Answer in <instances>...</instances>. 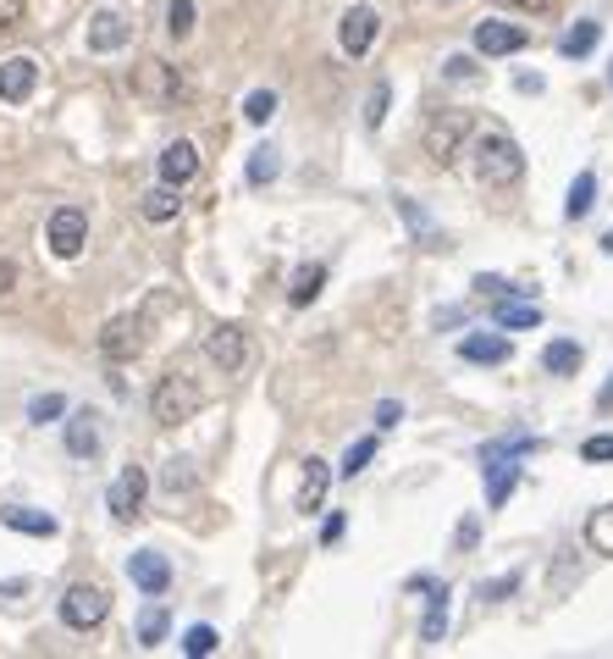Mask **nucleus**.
<instances>
[{"label":"nucleus","mask_w":613,"mask_h":659,"mask_svg":"<svg viewBox=\"0 0 613 659\" xmlns=\"http://www.w3.org/2000/svg\"><path fill=\"white\" fill-rule=\"evenodd\" d=\"M470 172H475L481 189H514L525 178V156L503 128H481L475 145H470Z\"/></svg>","instance_id":"1"},{"label":"nucleus","mask_w":613,"mask_h":659,"mask_svg":"<svg viewBox=\"0 0 613 659\" xmlns=\"http://www.w3.org/2000/svg\"><path fill=\"white\" fill-rule=\"evenodd\" d=\"M128 84H133V95H139L144 106H155V111L189 100V78H183V67H172V62H161V56H144V62L133 67Z\"/></svg>","instance_id":"2"},{"label":"nucleus","mask_w":613,"mask_h":659,"mask_svg":"<svg viewBox=\"0 0 613 659\" xmlns=\"http://www.w3.org/2000/svg\"><path fill=\"white\" fill-rule=\"evenodd\" d=\"M150 416H155L161 427H183V422H194V416H200V389H194V378L166 372V378L155 383V394H150Z\"/></svg>","instance_id":"3"},{"label":"nucleus","mask_w":613,"mask_h":659,"mask_svg":"<svg viewBox=\"0 0 613 659\" xmlns=\"http://www.w3.org/2000/svg\"><path fill=\"white\" fill-rule=\"evenodd\" d=\"M475 134V123H470V111H437L431 123H426V156L437 161V167H453L459 156H464V139Z\"/></svg>","instance_id":"4"},{"label":"nucleus","mask_w":613,"mask_h":659,"mask_svg":"<svg viewBox=\"0 0 613 659\" xmlns=\"http://www.w3.org/2000/svg\"><path fill=\"white\" fill-rule=\"evenodd\" d=\"M205 355H211V366H222V378H238L249 366V333L238 321H216L205 333Z\"/></svg>","instance_id":"5"},{"label":"nucleus","mask_w":613,"mask_h":659,"mask_svg":"<svg viewBox=\"0 0 613 659\" xmlns=\"http://www.w3.org/2000/svg\"><path fill=\"white\" fill-rule=\"evenodd\" d=\"M106 609H111V593L95 587V582H78V587H67V598H62V620H67L73 631H95V626L106 620Z\"/></svg>","instance_id":"6"},{"label":"nucleus","mask_w":613,"mask_h":659,"mask_svg":"<svg viewBox=\"0 0 613 659\" xmlns=\"http://www.w3.org/2000/svg\"><path fill=\"white\" fill-rule=\"evenodd\" d=\"M139 350H144V321L139 316H111L106 333H100V355L111 366H128V361H139Z\"/></svg>","instance_id":"7"},{"label":"nucleus","mask_w":613,"mask_h":659,"mask_svg":"<svg viewBox=\"0 0 613 659\" xmlns=\"http://www.w3.org/2000/svg\"><path fill=\"white\" fill-rule=\"evenodd\" d=\"M45 244L62 255V261H73V255H84V244H89V216L78 211V205H62V211H51V227H45Z\"/></svg>","instance_id":"8"},{"label":"nucleus","mask_w":613,"mask_h":659,"mask_svg":"<svg viewBox=\"0 0 613 659\" xmlns=\"http://www.w3.org/2000/svg\"><path fill=\"white\" fill-rule=\"evenodd\" d=\"M376 34H381V18H376L370 7H348L343 23H337V45H343V56H365V51L376 45Z\"/></svg>","instance_id":"9"},{"label":"nucleus","mask_w":613,"mask_h":659,"mask_svg":"<svg viewBox=\"0 0 613 659\" xmlns=\"http://www.w3.org/2000/svg\"><path fill=\"white\" fill-rule=\"evenodd\" d=\"M144 493H150V477H144V466H128V471L111 482L106 504H111V515H117V521H139V510H144Z\"/></svg>","instance_id":"10"},{"label":"nucleus","mask_w":613,"mask_h":659,"mask_svg":"<svg viewBox=\"0 0 613 659\" xmlns=\"http://www.w3.org/2000/svg\"><path fill=\"white\" fill-rule=\"evenodd\" d=\"M525 45H530V34H525L519 23H503V18L475 23V51H481V56H514V51H525Z\"/></svg>","instance_id":"11"},{"label":"nucleus","mask_w":613,"mask_h":659,"mask_svg":"<svg viewBox=\"0 0 613 659\" xmlns=\"http://www.w3.org/2000/svg\"><path fill=\"white\" fill-rule=\"evenodd\" d=\"M409 587H415V593H426V620H420V642H442V631H448V587H442L437 576H415Z\"/></svg>","instance_id":"12"},{"label":"nucleus","mask_w":613,"mask_h":659,"mask_svg":"<svg viewBox=\"0 0 613 659\" xmlns=\"http://www.w3.org/2000/svg\"><path fill=\"white\" fill-rule=\"evenodd\" d=\"M128 576H133V587H144L150 598H161V593L172 587V560L155 554V549H139V554L128 560Z\"/></svg>","instance_id":"13"},{"label":"nucleus","mask_w":613,"mask_h":659,"mask_svg":"<svg viewBox=\"0 0 613 659\" xmlns=\"http://www.w3.org/2000/svg\"><path fill=\"white\" fill-rule=\"evenodd\" d=\"M34 84H40V67H34V56H7V62H0V100L23 106V100L34 95Z\"/></svg>","instance_id":"14"},{"label":"nucleus","mask_w":613,"mask_h":659,"mask_svg":"<svg viewBox=\"0 0 613 659\" xmlns=\"http://www.w3.org/2000/svg\"><path fill=\"white\" fill-rule=\"evenodd\" d=\"M133 40V23L122 18V12H95L89 18V51L95 56H111V51H122Z\"/></svg>","instance_id":"15"},{"label":"nucleus","mask_w":613,"mask_h":659,"mask_svg":"<svg viewBox=\"0 0 613 659\" xmlns=\"http://www.w3.org/2000/svg\"><path fill=\"white\" fill-rule=\"evenodd\" d=\"M326 488H332V466L326 460H304V477H299V499H293V510L299 515H315L321 504H326Z\"/></svg>","instance_id":"16"},{"label":"nucleus","mask_w":613,"mask_h":659,"mask_svg":"<svg viewBox=\"0 0 613 659\" xmlns=\"http://www.w3.org/2000/svg\"><path fill=\"white\" fill-rule=\"evenodd\" d=\"M100 444H106L100 416H95V411H73V422H67V455L95 460V455H100Z\"/></svg>","instance_id":"17"},{"label":"nucleus","mask_w":613,"mask_h":659,"mask_svg":"<svg viewBox=\"0 0 613 659\" xmlns=\"http://www.w3.org/2000/svg\"><path fill=\"white\" fill-rule=\"evenodd\" d=\"M194 172H200V150H194L189 139H178V145L161 150V183L183 189V183H194Z\"/></svg>","instance_id":"18"},{"label":"nucleus","mask_w":613,"mask_h":659,"mask_svg":"<svg viewBox=\"0 0 613 659\" xmlns=\"http://www.w3.org/2000/svg\"><path fill=\"white\" fill-rule=\"evenodd\" d=\"M492 321L508 327V333H519V327H541V305H536V299L503 294V299H492Z\"/></svg>","instance_id":"19"},{"label":"nucleus","mask_w":613,"mask_h":659,"mask_svg":"<svg viewBox=\"0 0 613 659\" xmlns=\"http://www.w3.org/2000/svg\"><path fill=\"white\" fill-rule=\"evenodd\" d=\"M481 471H486V504H492V510L508 504V493L519 488V466H514V455H503V460H481Z\"/></svg>","instance_id":"20"},{"label":"nucleus","mask_w":613,"mask_h":659,"mask_svg":"<svg viewBox=\"0 0 613 659\" xmlns=\"http://www.w3.org/2000/svg\"><path fill=\"white\" fill-rule=\"evenodd\" d=\"M459 355H464L470 366H503V361H508V339H503V333H470V339L459 344Z\"/></svg>","instance_id":"21"},{"label":"nucleus","mask_w":613,"mask_h":659,"mask_svg":"<svg viewBox=\"0 0 613 659\" xmlns=\"http://www.w3.org/2000/svg\"><path fill=\"white\" fill-rule=\"evenodd\" d=\"M0 521H7L12 532H29V538H56V532H62L56 515H45V510H23V504H7V510H0Z\"/></svg>","instance_id":"22"},{"label":"nucleus","mask_w":613,"mask_h":659,"mask_svg":"<svg viewBox=\"0 0 613 659\" xmlns=\"http://www.w3.org/2000/svg\"><path fill=\"white\" fill-rule=\"evenodd\" d=\"M596 40H602V23H591V18H580L563 40H558V56H569V62H580V56H591L596 51Z\"/></svg>","instance_id":"23"},{"label":"nucleus","mask_w":613,"mask_h":659,"mask_svg":"<svg viewBox=\"0 0 613 659\" xmlns=\"http://www.w3.org/2000/svg\"><path fill=\"white\" fill-rule=\"evenodd\" d=\"M585 549L613 560V504H596V510L585 515Z\"/></svg>","instance_id":"24"},{"label":"nucleus","mask_w":613,"mask_h":659,"mask_svg":"<svg viewBox=\"0 0 613 659\" xmlns=\"http://www.w3.org/2000/svg\"><path fill=\"white\" fill-rule=\"evenodd\" d=\"M541 366H547L552 378H574V372H580V344H569V339H552V344L541 350Z\"/></svg>","instance_id":"25"},{"label":"nucleus","mask_w":613,"mask_h":659,"mask_svg":"<svg viewBox=\"0 0 613 659\" xmlns=\"http://www.w3.org/2000/svg\"><path fill=\"white\" fill-rule=\"evenodd\" d=\"M591 200H596V172H574L569 200H563V216H569V222H580V216L591 211Z\"/></svg>","instance_id":"26"},{"label":"nucleus","mask_w":613,"mask_h":659,"mask_svg":"<svg viewBox=\"0 0 613 659\" xmlns=\"http://www.w3.org/2000/svg\"><path fill=\"white\" fill-rule=\"evenodd\" d=\"M178 205H183V200H178V189H172V183H161V189H150V194L139 200L144 222H172V216H178Z\"/></svg>","instance_id":"27"},{"label":"nucleus","mask_w":613,"mask_h":659,"mask_svg":"<svg viewBox=\"0 0 613 659\" xmlns=\"http://www.w3.org/2000/svg\"><path fill=\"white\" fill-rule=\"evenodd\" d=\"M321 283H326V266H321V261H310V266H299V272H293L288 299H293V305H310V299L321 294Z\"/></svg>","instance_id":"28"},{"label":"nucleus","mask_w":613,"mask_h":659,"mask_svg":"<svg viewBox=\"0 0 613 659\" xmlns=\"http://www.w3.org/2000/svg\"><path fill=\"white\" fill-rule=\"evenodd\" d=\"M277 172H282V156H277L271 145H260V150H249V183H255V189H266V183H271Z\"/></svg>","instance_id":"29"},{"label":"nucleus","mask_w":613,"mask_h":659,"mask_svg":"<svg viewBox=\"0 0 613 659\" xmlns=\"http://www.w3.org/2000/svg\"><path fill=\"white\" fill-rule=\"evenodd\" d=\"M370 460H376V438H359V444H348V455H343V466H337V471L354 482V477H359Z\"/></svg>","instance_id":"30"},{"label":"nucleus","mask_w":613,"mask_h":659,"mask_svg":"<svg viewBox=\"0 0 613 659\" xmlns=\"http://www.w3.org/2000/svg\"><path fill=\"white\" fill-rule=\"evenodd\" d=\"M161 637H166V604H150V609L139 615V642H144V648H155Z\"/></svg>","instance_id":"31"},{"label":"nucleus","mask_w":613,"mask_h":659,"mask_svg":"<svg viewBox=\"0 0 613 659\" xmlns=\"http://www.w3.org/2000/svg\"><path fill=\"white\" fill-rule=\"evenodd\" d=\"M166 34H172V40H189V34H194V0H172V7H166Z\"/></svg>","instance_id":"32"},{"label":"nucleus","mask_w":613,"mask_h":659,"mask_svg":"<svg viewBox=\"0 0 613 659\" xmlns=\"http://www.w3.org/2000/svg\"><path fill=\"white\" fill-rule=\"evenodd\" d=\"M244 117H249L255 128H266V123L277 117V95H271V89H255V95L244 100Z\"/></svg>","instance_id":"33"},{"label":"nucleus","mask_w":613,"mask_h":659,"mask_svg":"<svg viewBox=\"0 0 613 659\" xmlns=\"http://www.w3.org/2000/svg\"><path fill=\"white\" fill-rule=\"evenodd\" d=\"M398 211H404V222H409V227H415V233L426 238V249H437V244H442V233H437V227L426 222V211H420L415 200H398Z\"/></svg>","instance_id":"34"},{"label":"nucleus","mask_w":613,"mask_h":659,"mask_svg":"<svg viewBox=\"0 0 613 659\" xmlns=\"http://www.w3.org/2000/svg\"><path fill=\"white\" fill-rule=\"evenodd\" d=\"M194 482H200V477H194V466H189V460H172V466L161 471V488H166L172 499H178V493H189Z\"/></svg>","instance_id":"35"},{"label":"nucleus","mask_w":613,"mask_h":659,"mask_svg":"<svg viewBox=\"0 0 613 659\" xmlns=\"http://www.w3.org/2000/svg\"><path fill=\"white\" fill-rule=\"evenodd\" d=\"M216 642H222V637H216L211 626H189V631H183V653H189V659H205V653H216Z\"/></svg>","instance_id":"36"},{"label":"nucleus","mask_w":613,"mask_h":659,"mask_svg":"<svg viewBox=\"0 0 613 659\" xmlns=\"http://www.w3.org/2000/svg\"><path fill=\"white\" fill-rule=\"evenodd\" d=\"M62 411H67V400H62V394H34V400H29V422H40V427H45V422H56Z\"/></svg>","instance_id":"37"},{"label":"nucleus","mask_w":613,"mask_h":659,"mask_svg":"<svg viewBox=\"0 0 613 659\" xmlns=\"http://www.w3.org/2000/svg\"><path fill=\"white\" fill-rule=\"evenodd\" d=\"M387 100H392V89H387V84H376V89H370V100H365V123H370V128H381Z\"/></svg>","instance_id":"38"},{"label":"nucleus","mask_w":613,"mask_h":659,"mask_svg":"<svg viewBox=\"0 0 613 659\" xmlns=\"http://www.w3.org/2000/svg\"><path fill=\"white\" fill-rule=\"evenodd\" d=\"M580 460H591V466H596V460H613V433L585 438V444H580Z\"/></svg>","instance_id":"39"},{"label":"nucleus","mask_w":613,"mask_h":659,"mask_svg":"<svg viewBox=\"0 0 613 659\" xmlns=\"http://www.w3.org/2000/svg\"><path fill=\"white\" fill-rule=\"evenodd\" d=\"M23 7H29V0H0V34H12L23 23Z\"/></svg>","instance_id":"40"},{"label":"nucleus","mask_w":613,"mask_h":659,"mask_svg":"<svg viewBox=\"0 0 613 659\" xmlns=\"http://www.w3.org/2000/svg\"><path fill=\"white\" fill-rule=\"evenodd\" d=\"M475 294H481V299H503V294H514V288H508L503 277H492V272H481V277H475Z\"/></svg>","instance_id":"41"},{"label":"nucleus","mask_w":613,"mask_h":659,"mask_svg":"<svg viewBox=\"0 0 613 659\" xmlns=\"http://www.w3.org/2000/svg\"><path fill=\"white\" fill-rule=\"evenodd\" d=\"M398 422H404V405H398V400H381V405H376V433H387V427H398Z\"/></svg>","instance_id":"42"},{"label":"nucleus","mask_w":613,"mask_h":659,"mask_svg":"<svg viewBox=\"0 0 613 659\" xmlns=\"http://www.w3.org/2000/svg\"><path fill=\"white\" fill-rule=\"evenodd\" d=\"M519 587V571H508V576H497V582H481V598H508Z\"/></svg>","instance_id":"43"},{"label":"nucleus","mask_w":613,"mask_h":659,"mask_svg":"<svg viewBox=\"0 0 613 659\" xmlns=\"http://www.w3.org/2000/svg\"><path fill=\"white\" fill-rule=\"evenodd\" d=\"M12 288H18V266L0 255V299H12Z\"/></svg>","instance_id":"44"},{"label":"nucleus","mask_w":613,"mask_h":659,"mask_svg":"<svg viewBox=\"0 0 613 659\" xmlns=\"http://www.w3.org/2000/svg\"><path fill=\"white\" fill-rule=\"evenodd\" d=\"M448 78H475V62L470 56H448Z\"/></svg>","instance_id":"45"},{"label":"nucleus","mask_w":613,"mask_h":659,"mask_svg":"<svg viewBox=\"0 0 613 659\" xmlns=\"http://www.w3.org/2000/svg\"><path fill=\"white\" fill-rule=\"evenodd\" d=\"M343 527H348L343 515H326V527H321V543H337V538H343Z\"/></svg>","instance_id":"46"},{"label":"nucleus","mask_w":613,"mask_h":659,"mask_svg":"<svg viewBox=\"0 0 613 659\" xmlns=\"http://www.w3.org/2000/svg\"><path fill=\"white\" fill-rule=\"evenodd\" d=\"M453 538H459V549H470V543L481 538V527H475V515H470V521H459V532H453Z\"/></svg>","instance_id":"47"},{"label":"nucleus","mask_w":613,"mask_h":659,"mask_svg":"<svg viewBox=\"0 0 613 659\" xmlns=\"http://www.w3.org/2000/svg\"><path fill=\"white\" fill-rule=\"evenodd\" d=\"M508 7H519V12H552L558 0H508Z\"/></svg>","instance_id":"48"},{"label":"nucleus","mask_w":613,"mask_h":659,"mask_svg":"<svg viewBox=\"0 0 613 659\" xmlns=\"http://www.w3.org/2000/svg\"><path fill=\"white\" fill-rule=\"evenodd\" d=\"M596 405H602V411H613V378H607V389L596 394Z\"/></svg>","instance_id":"49"},{"label":"nucleus","mask_w":613,"mask_h":659,"mask_svg":"<svg viewBox=\"0 0 613 659\" xmlns=\"http://www.w3.org/2000/svg\"><path fill=\"white\" fill-rule=\"evenodd\" d=\"M602 249H607V255H613V227H607V238H602Z\"/></svg>","instance_id":"50"}]
</instances>
